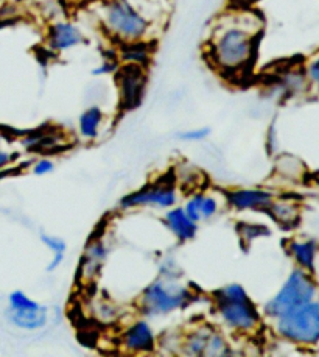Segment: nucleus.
Masks as SVG:
<instances>
[{
  "instance_id": "5",
  "label": "nucleus",
  "mask_w": 319,
  "mask_h": 357,
  "mask_svg": "<svg viewBox=\"0 0 319 357\" xmlns=\"http://www.w3.org/2000/svg\"><path fill=\"white\" fill-rule=\"evenodd\" d=\"M316 295L318 282L315 280V275L296 267L291 270L276 295L265 303L262 315L268 320H276L279 317L288 314L290 310L315 300Z\"/></svg>"
},
{
  "instance_id": "25",
  "label": "nucleus",
  "mask_w": 319,
  "mask_h": 357,
  "mask_svg": "<svg viewBox=\"0 0 319 357\" xmlns=\"http://www.w3.org/2000/svg\"><path fill=\"white\" fill-rule=\"evenodd\" d=\"M17 158V153L11 149L10 136L0 133V170L8 167V165Z\"/></svg>"
},
{
  "instance_id": "13",
  "label": "nucleus",
  "mask_w": 319,
  "mask_h": 357,
  "mask_svg": "<svg viewBox=\"0 0 319 357\" xmlns=\"http://www.w3.org/2000/svg\"><path fill=\"white\" fill-rule=\"evenodd\" d=\"M155 52L156 44L153 39L117 44V54L120 64H134L148 69L153 63V58H155Z\"/></svg>"
},
{
  "instance_id": "21",
  "label": "nucleus",
  "mask_w": 319,
  "mask_h": 357,
  "mask_svg": "<svg viewBox=\"0 0 319 357\" xmlns=\"http://www.w3.org/2000/svg\"><path fill=\"white\" fill-rule=\"evenodd\" d=\"M302 167H304V164L299 161L297 158L290 156V155H283L279 158L276 162V174L281 175L283 180L296 181L304 174Z\"/></svg>"
},
{
  "instance_id": "4",
  "label": "nucleus",
  "mask_w": 319,
  "mask_h": 357,
  "mask_svg": "<svg viewBox=\"0 0 319 357\" xmlns=\"http://www.w3.org/2000/svg\"><path fill=\"white\" fill-rule=\"evenodd\" d=\"M196 295L187 286H179L176 281L157 278L143 289L137 300V309L145 319L162 317L185 309L195 301Z\"/></svg>"
},
{
  "instance_id": "12",
  "label": "nucleus",
  "mask_w": 319,
  "mask_h": 357,
  "mask_svg": "<svg viewBox=\"0 0 319 357\" xmlns=\"http://www.w3.org/2000/svg\"><path fill=\"white\" fill-rule=\"evenodd\" d=\"M106 257H108V248H106L103 241L98 237L89 241L78 267V276L81 278L83 282H92L95 280L98 273L102 272Z\"/></svg>"
},
{
  "instance_id": "28",
  "label": "nucleus",
  "mask_w": 319,
  "mask_h": 357,
  "mask_svg": "<svg viewBox=\"0 0 319 357\" xmlns=\"http://www.w3.org/2000/svg\"><path fill=\"white\" fill-rule=\"evenodd\" d=\"M209 135H210V128L203 127V128L181 131V133H178V137L184 142H199V141H204L205 137H209Z\"/></svg>"
},
{
  "instance_id": "27",
  "label": "nucleus",
  "mask_w": 319,
  "mask_h": 357,
  "mask_svg": "<svg viewBox=\"0 0 319 357\" xmlns=\"http://www.w3.org/2000/svg\"><path fill=\"white\" fill-rule=\"evenodd\" d=\"M41 242L52 251L53 255H55V253H64L65 255V250H68V243H65V241L61 239L59 236L42 233L41 234Z\"/></svg>"
},
{
  "instance_id": "32",
  "label": "nucleus",
  "mask_w": 319,
  "mask_h": 357,
  "mask_svg": "<svg viewBox=\"0 0 319 357\" xmlns=\"http://www.w3.org/2000/svg\"><path fill=\"white\" fill-rule=\"evenodd\" d=\"M63 262H64V253H55L52 257V261L49 262L47 272H55V270H58Z\"/></svg>"
},
{
  "instance_id": "22",
  "label": "nucleus",
  "mask_w": 319,
  "mask_h": 357,
  "mask_svg": "<svg viewBox=\"0 0 319 357\" xmlns=\"http://www.w3.org/2000/svg\"><path fill=\"white\" fill-rule=\"evenodd\" d=\"M231 345L228 339H226L221 331L214 329L209 337L208 347H205L204 356L205 357H223V356H231Z\"/></svg>"
},
{
  "instance_id": "7",
  "label": "nucleus",
  "mask_w": 319,
  "mask_h": 357,
  "mask_svg": "<svg viewBox=\"0 0 319 357\" xmlns=\"http://www.w3.org/2000/svg\"><path fill=\"white\" fill-rule=\"evenodd\" d=\"M112 77L117 89L118 107L123 111L136 109L147 94L148 69L134 64H120Z\"/></svg>"
},
{
  "instance_id": "3",
  "label": "nucleus",
  "mask_w": 319,
  "mask_h": 357,
  "mask_svg": "<svg viewBox=\"0 0 319 357\" xmlns=\"http://www.w3.org/2000/svg\"><path fill=\"white\" fill-rule=\"evenodd\" d=\"M212 307L221 325L234 334L251 335L260 331L263 315L242 284L232 282L210 294Z\"/></svg>"
},
{
  "instance_id": "10",
  "label": "nucleus",
  "mask_w": 319,
  "mask_h": 357,
  "mask_svg": "<svg viewBox=\"0 0 319 357\" xmlns=\"http://www.w3.org/2000/svg\"><path fill=\"white\" fill-rule=\"evenodd\" d=\"M120 348L128 354H150L157 348L156 333L145 317L131 321L122 331Z\"/></svg>"
},
{
  "instance_id": "14",
  "label": "nucleus",
  "mask_w": 319,
  "mask_h": 357,
  "mask_svg": "<svg viewBox=\"0 0 319 357\" xmlns=\"http://www.w3.org/2000/svg\"><path fill=\"white\" fill-rule=\"evenodd\" d=\"M265 214L282 229H293L301 220V206L293 198L277 195Z\"/></svg>"
},
{
  "instance_id": "26",
  "label": "nucleus",
  "mask_w": 319,
  "mask_h": 357,
  "mask_svg": "<svg viewBox=\"0 0 319 357\" xmlns=\"http://www.w3.org/2000/svg\"><path fill=\"white\" fill-rule=\"evenodd\" d=\"M8 301H10L11 309H33L39 306L38 301L31 300L29 295L22 292V290H16V292H13L10 295Z\"/></svg>"
},
{
  "instance_id": "16",
  "label": "nucleus",
  "mask_w": 319,
  "mask_h": 357,
  "mask_svg": "<svg viewBox=\"0 0 319 357\" xmlns=\"http://www.w3.org/2000/svg\"><path fill=\"white\" fill-rule=\"evenodd\" d=\"M287 251L296 262V267L315 275L319 253V243L315 239H291L287 242Z\"/></svg>"
},
{
  "instance_id": "23",
  "label": "nucleus",
  "mask_w": 319,
  "mask_h": 357,
  "mask_svg": "<svg viewBox=\"0 0 319 357\" xmlns=\"http://www.w3.org/2000/svg\"><path fill=\"white\" fill-rule=\"evenodd\" d=\"M237 233L240 236V239L244 245H249L251 242H254L256 239H258V237L270 236V229L265 227V225L242 222L237 225Z\"/></svg>"
},
{
  "instance_id": "31",
  "label": "nucleus",
  "mask_w": 319,
  "mask_h": 357,
  "mask_svg": "<svg viewBox=\"0 0 319 357\" xmlns=\"http://www.w3.org/2000/svg\"><path fill=\"white\" fill-rule=\"evenodd\" d=\"M262 0H228V5L238 6V8H256Z\"/></svg>"
},
{
  "instance_id": "11",
  "label": "nucleus",
  "mask_w": 319,
  "mask_h": 357,
  "mask_svg": "<svg viewBox=\"0 0 319 357\" xmlns=\"http://www.w3.org/2000/svg\"><path fill=\"white\" fill-rule=\"evenodd\" d=\"M276 197V192L263 188L231 189L224 192V200L228 203V206L237 211V213H248V211L265 213Z\"/></svg>"
},
{
  "instance_id": "1",
  "label": "nucleus",
  "mask_w": 319,
  "mask_h": 357,
  "mask_svg": "<svg viewBox=\"0 0 319 357\" xmlns=\"http://www.w3.org/2000/svg\"><path fill=\"white\" fill-rule=\"evenodd\" d=\"M265 21L256 8L228 5L212 24L203 54L210 69L238 83L254 72Z\"/></svg>"
},
{
  "instance_id": "6",
  "label": "nucleus",
  "mask_w": 319,
  "mask_h": 357,
  "mask_svg": "<svg viewBox=\"0 0 319 357\" xmlns=\"http://www.w3.org/2000/svg\"><path fill=\"white\" fill-rule=\"evenodd\" d=\"M277 337L296 347L319 345V300H311L272 320Z\"/></svg>"
},
{
  "instance_id": "17",
  "label": "nucleus",
  "mask_w": 319,
  "mask_h": 357,
  "mask_svg": "<svg viewBox=\"0 0 319 357\" xmlns=\"http://www.w3.org/2000/svg\"><path fill=\"white\" fill-rule=\"evenodd\" d=\"M184 211L192 220L199 223L203 220H212L220 213V202L210 194L195 192L184 204Z\"/></svg>"
},
{
  "instance_id": "18",
  "label": "nucleus",
  "mask_w": 319,
  "mask_h": 357,
  "mask_svg": "<svg viewBox=\"0 0 319 357\" xmlns=\"http://www.w3.org/2000/svg\"><path fill=\"white\" fill-rule=\"evenodd\" d=\"M10 323L16 328L24 331H38L42 329L49 321V309L39 304L38 307L33 309H11L6 310Z\"/></svg>"
},
{
  "instance_id": "29",
  "label": "nucleus",
  "mask_w": 319,
  "mask_h": 357,
  "mask_svg": "<svg viewBox=\"0 0 319 357\" xmlns=\"http://www.w3.org/2000/svg\"><path fill=\"white\" fill-rule=\"evenodd\" d=\"M53 169H55V164H53L52 160H49V158H41V160H38L35 164H33L31 172L38 176H44L50 174V172H53Z\"/></svg>"
},
{
  "instance_id": "8",
  "label": "nucleus",
  "mask_w": 319,
  "mask_h": 357,
  "mask_svg": "<svg viewBox=\"0 0 319 357\" xmlns=\"http://www.w3.org/2000/svg\"><path fill=\"white\" fill-rule=\"evenodd\" d=\"M178 192L176 186L171 180H159L155 183L145 184L143 188L125 195L120 200V208L123 211L139 209V208H156L170 209L176 206Z\"/></svg>"
},
{
  "instance_id": "9",
  "label": "nucleus",
  "mask_w": 319,
  "mask_h": 357,
  "mask_svg": "<svg viewBox=\"0 0 319 357\" xmlns=\"http://www.w3.org/2000/svg\"><path fill=\"white\" fill-rule=\"evenodd\" d=\"M86 43V35L75 22L58 17L52 21L45 30V47L52 54H64Z\"/></svg>"
},
{
  "instance_id": "2",
  "label": "nucleus",
  "mask_w": 319,
  "mask_h": 357,
  "mask_svg": "<svg viewBox=\"0 0 319 357\" xmlns=\"http://www.w3.org/2000/svg\"><path fill=\"white\" fill-rule=\"evenodd\" d=\"M95 17L112 43L123 44L151 39L155 22L134 0H97Z\"/></svg>"
},
{
  "instance_id": "19",
  "label": "nucleus",
  "mask_w": 319,
  "mask_h": 357,
  "mask_svg": "<svg viewBox=\"0 0 319 357\" xmlns=\"http://www.w3.org/2000/svg\"><path fill=\"white\" fill-rule=\"evenodd\" d=\"M104 111L94 105L84 109L78 119V133L84 141H95L104 125Z\"/></svg>"
},
{
  "instance_id": "15",
  "label": "nucleus",
  "mask_w": 319,
  "mask_h": 357,
  "mask_svg": "<svg viewBox=\"0 0 319 357\" xmlns=\"http://www.w3.org/2000/svg\"><path fill=\"white\" fill-rule=\"evenodd\" d=\"M164 225L178 242H189L195 239L198 233V223L194 222L185 213L182 206H173L164 215Z\"/></svg>"
},
{
  "instance_id": "20",
  "label": "nucleus",
  "mask_w": 319,
  "mask_h": 357,
  "mask_svg": "<svg viewBox=\"0 0 319 357\" xmlns=\"http://www.w3.org/2000/svg\"><path fill=\"white\" fill-rule=\"evenodd\" d=\"M214 328L209 325H199L194 329H190L181 337L179 348L182 349L185 356H204L205 347H208L209 337Z\"/></svg>"
},
{
  "instance_id": "24",
  "label": "nucleus",
  "mask_w": 319,
  "mask_h": 357,
  "mask_svg": "<svg viewBox=\"0 0 319 357\" xmlns=\"http://www.w3.org/2000/svg\"><path fill=\"white\" fill-rule=\"evenodd\" d=\"M120 66V59H118L117 54V45L116 49H112L111 52H106V54L100 59V64L97 68L92 69V75L95 77H104V75H114L116 70Z\"/></svg>"
},
{
  "instance_id": "30",
  "label": "nucleus",
  "mask_w": 319,
  "mask_h": 357,
  "mask_svg": "<svg viewBox=\"0 0 319 357\" xmlns=\"http://www.w3.org/2000/svg\"><path fill=\"white\" fill-rule=\"evenodd\" d=\"M305 77L311 84L319 86V55L309 63L307 69H305Z\"/></svg>"
}]
</instances>
